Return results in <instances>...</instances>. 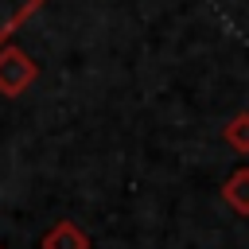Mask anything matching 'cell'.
Instances as JSON below:
<instances>
[{"mask_svg": "<svg viewBox=\"0 0 249 249\" xmlns=\"http://www.w3.org/2000/svg\"><path fill=\"white\" fill-rule=\"evenodd\" d=\"M35 78H39V62L23 47L4 43L0 47V93L4 97H19L23 89H31Z\"/></svg>", "mask_w": 249, "mask_h": 249, "instance_id": "1", "label": "cell"}, {"mask_svg": "<svg viewBox=\"0 0 249 249\" xmlns=\"http://www.w3.org/2000/svg\"><path fill=\"white\" fill-rule=\"evenodd\" d=\"M39 249H89V233H86L74 218H58V222L39 237Z\"/></svg>", "mask_w": 249, "mask_h": 249, "instance_id": "2", "label": "cell"}, {"mask_svg": "<svg viewBox=\"0 0 249 249\" xmlns=\"http://www.w3.org/2000/svg\"><path fill=\"white\" fill-rule=\"evenodd\" d=\"M47 0H0V47L43 8Z\"/></svg>", "mask_w": 249, "mask_h": 249, "instance_id": "3", "label": "cell"}, {"mask_svg": "<svg viewBox=\"0 0 249 249\" xmlns=\"http://www.w3.org/2000/svg\"><path fill=\"white\" fill-rule=\"evenodd\" d=\"M222 202H226L233 214L249 218V167L230 171V179L222 183Z\"/></svg>", "mask_w": 249, "mask_h": 249, "instance_id": "4", "label": "cell"}, {"mask_svg": "<svg viewBox=\"0 0 249 249\" xmlns=\"http://www.w3.org/2000/svg\"><path fill=\"white\" fill-rule=\"evenodd\" d=\"M222 140H226L237 156H249V113H233L230 124L222 128Z\"/></svg>", "mask_w": 249, "mask_h": 249, "instance_id": "5", "label": "cell"}, {"mask_svg": "<svg viewBox=\"0 0 249 249\" xmlns=\"http://www.w3.org/2000/svg\"><path fill=\"white\" fill-rule=\"evenodd\" d=\"M0 249H4V245H0Z\"/></svg>", "mask_w": 249, "mask_h": 249, "instance_id": "6", "label": "cell"}]
</instances>
